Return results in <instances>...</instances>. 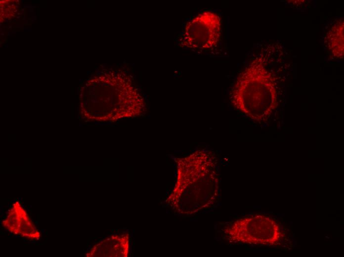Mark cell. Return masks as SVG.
Masks as SVG:
<instances>
[{
	"mask_svg": "<svg viewBox=\"0 0 344 257\" xmlns=\"http://www.w3.org/2000/svg\"><path fill=\"white\" fill-rule=\"evenodd\" d=\"M177 176L168 200L182 214H192L212 207L219 191L218 160L212 150H195L176 160Z\"/></svg>",
	"mask_w": 344,
	"mask_h": 257,
	"instance_id": "6da1fadb",
	"label": "cell"
},
{
	"mask_svg": "<svg viewBox=\"0 0 344 257\" xmlns=\"http://www.w3.org/2000/svg\"><path fill=\"white\" fill-rule=\"evenodd\" d=\"M263 55L256 57L238 75L230 93L235 109L256 122L265 120L276 106L273 78Z\"/></svg>",
	"mask_w": 344,
	"mask_h": 257,
	"instance_id": "7a4b0ae2",
	"label": "cell"
},
{
	"mask_svg": "<svg viewBox=\"0 0 344 257\" xmlns=\"http://www.w3.org/2000/svg\"><path fill=\"white\" fill-rule=\"evenodd\" d=\"M230 242L256 245H272L279 242L282 233L272 218L256 214L237 219L223 230Z\"/></svg>",
	"mask_w": 344,
	"mask_h": 257,
	"instance_id": "3957f363",
	"label": "cell"
},
{
	"mask_svg": "<svg viewBox=\"0 0 344 257\" xmlns=\"http://www.w3.org/2000/svg\"><path fill=\"white\" fill-rule=\"evenodd\" d=\"M221 33V20L215 13L207 11L189 21L179 40L180 46L193 49H208L216 46Z\"/></svg>",
	"mask_w": 344,
	"mask_h": 257,
	"instance_id": "277c9868",
	"label": "cell"
},
{
	"mask_svg": "<svg viewBox=\"0 0 344 257\" xmlns=\"http://www.w3.org/2000/svg\"><path fill=\"white\" fill-rule=\"evenodd\" d=\"M1 224L12 234L29 240H39L41 236L26 210L18 201L12 204Z\"/></svg>",
	"mask_w": 344,
	"mask_h": 257,
	"instance_id": "5b68a950",
	"label": "cell"
},
{
	"mask_svg": "<svg viewBox=\"0 0 344 257\" xmlns=\"http://www.w3.org/2000/svg\"><path fill=\"white\" fill-rule=\"evenodd\" d=\"M128 233L112 235L93 245L86 254V257H126L129 251Z\"/></svg>",
	"mask_w": 344,
	"mask_h": 257,
	"instance_id": "8992f818",
	"label": "cell"
},
{
	"mask_svg": "<svg viewBox=\"0 0 344 257\" xmlns=\"http://www.w3.org/2000/svg\"><path fill=\"white\" fill-rule=\"evenodd\" d=\"M326 43L328 49L337 59L344 57V19L336 21L327 33Z\"/></svg>",
	"mask_w": 344,
	"mask_h": 257,
	"instance_id": "52a82bcc",
	"label": "cell"
}]
</instances>
